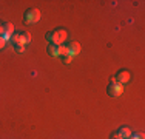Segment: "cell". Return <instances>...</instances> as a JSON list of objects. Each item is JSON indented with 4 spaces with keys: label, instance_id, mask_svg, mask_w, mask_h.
<instances>
[{
    "label": "cell",
    "instance_id": "6da1fadb",
    "mask_svg": "<svg viewBox=\"0 0 145 139\" xmlns=\"http://www.w3.org/2000/svg\"><path fill=\"white\" fill-rule=\"evenodd\" d=\"M67 36H68L67 31L62 30V28L54 30V31H51V33H46V39L54 45H63V42L67 40Z\"/></svg>",
    "mask_w": 145,
    "mask_h": 139
},
{
    "label": "cell",
    "instance_id": "7a4b0ae2",
    "mask_svg": "<svg viewBox=\"0 0 145 139\" xmlns=\"http://www.w3.org/2000/svg\"><path fill=\"white\" fill-rule=\"evenodd\" d=\"M11 40H12V43L17 45V43H20V45H28L29 42H31V34L29 33H14L11 36Z\"/></svg>",
    "mask_w": 145,
    "mask_h": 139
},
{
    "label": "cell",
    "instance_id": "3957f363",
    "mask_svg": "<svg viewBox=\"0 0 145 139\" xmlns=\"http://www.w3.org/2000/svg\"><path fill=\"white\" fill-rule=\"evenodd\" d=\"M122 91H123V85L117 83L114 79H113V81L110 82V85H108V94L113 96V97H117V96L122 94Z\"/></svg>",
    "mask_w": 145,
    "mask_h": 139
},
{
    "label": "cell",
    "instance_id": "277c9868",
    "mask_svg": "<svg viewBox=\"0 0 145 139\" xmlns=\"http://www.w3.org/2000/svg\"><path fill=\"white\" fill-rule=\"evenodd\" d=\"M40 19V11L37 8H31L25 12V22L26 23H36Z\"/></svg>",
    "mask_w": 145,
    "mask_h": 139
},
{
    "label": "cell",
    "instance_id": "5b68a950",
    "mask_svg": "<svg viewBox=\"0 0 145 139\" xmlns=\"http://www.w3.org/2000/svg\"><path fill=\"white\" fill-rule=\"evenodd\" d=\"M130 77H131L130 73H128V71H123V70H122V71H119V73L116 74V79H114V81H116L117 83H120V85H123V83L130 82Z\"/></svg>",
    "mask_w": 145,
    "mask_h": 139
},
{
    "label": "cell",
    "instance_id": "8992f818",
    "mask_svg": "<svg viewBox=\"0 0 145 139\" xmlns=\"http://www.w3.org/2000/svg\"><path fill=\"white\" fill-rule=\"evenodd\" d=\"M67 47H68V54H70L71 57H72V56H77L79 53H80V45H79L77 42H74V40L70 42Z\"/></svg>",
    "mask_w": 145,
    "mask_h": 139
},
{
    "label": "cell",
    "instance_id": "52a82bcc",
    "mask_svg": "<svg viewBox=\"0 0 145 139\" xmlns=\"http://www.w3.org/2000/svg\"><path fill=\"white\" fill-rule=\"evenodd\" d=\"M117 134H119L122 139H128L130 136H131V130L130 128H127V127H122V128H119V130L116 131Z\"/></svg>",
    "mask_w": 145,
    "mask_h": 139
},
{
    "label": "cell",
    "instance_id": "ba28073f",
    "mask_svg": "<svg viewBox=\"0 0 145 139\" xmlns=\"http://www.w3.org/2000/svg\"><path fill=\"white\" fill-rule=\"evenodd\" d=\"M48 53H50L51 56H59V45H54V43H50L48 45Z\"/></svg>",
    "mask_w": 145,
    "mask_h": 139
},
{
    "label": "cell",
    "instance_id": "9c48e42d",
    "mask_svg": "<svg viewBox=\"0 0 145 139\" xmlns=\"http://www.w3.org/2000/svg\"><path fill=\"white\" fill-rule=\"evenodd\" d=\"M59 56H68V47L67 45H59Z\"/></svg>",
    "mask_w": 145,
    "mask_h": 139
},
{
    "label": "cell",
    "instance_id": "30bf717a",
    "mask_svg": "<svg viewBox=\"0 0 145 139\" xmlns=\"http://www.w3.org/2000/svg\"><path fill=\"white\" fill-rule=\"evenodd\" d=\"M14 50H16V53H25V45L17 43V45H14Z\"/></svg>",
    "mask_w": 145,
    "mask_h": 139
},
{
    "label": "cell",
    "instance_id": "8fae6325",
    "mask_svg": "<svg viewBox=\"0 0 145 139\" xmlns=\"http://www.w3.org/2000/svg\"><path fill=\"white\" fill-rule=\"evenodd\" d=\"M6 43H8V42H6L2 36H0V50H2V48H5V47H6Z\"/></svg>",
    "mask_w": 145,
    "mask_h": 139
},
{
    "label": "cell",
    "instance_id": "7c38bea8",
    "mask_svg": "<svg viewBox=\"0 0 145 139\" xmlns=\"http://www.w3.org/2000/svg\"><path fill=\"white\" fill-rule=\"evenodd\" d=\"M128 139H142V134H133L131 133V136Z\"/></svg>",
    "mask_w": 145,
    "mask_h": 139
},
{
    "label": "cell",
    "instance_id": "4fadbf2b",
    "mask_svg": "<svg viewBox=\"0 0 145 139\" xmlns=\"http://www.w3.org/2000/svg\"><path fill=\"white\" fill-rule=\"evenodd\" d=\"M71 59H72V57H71L70 54H68V56H63V60L67 62V64H70V62H71Z\"/></svg>",
    "mask_w": 145,
    "mask_h": 139
},
{
    "label": "cell",
    "instance_id": "5bb4252c",
    "mask_svg": "<svg viewBox=\"0 0 145 139\" xmlns=\"http://www.w3.org/2000/svg\"><path fill=\"white\" fill-rule=\"evenodd\" d=\"M3 33H5V26L0 23V36H3Z\"/></svg>",
    "mask_w": 145,
    "mask_h": 139
}]
</instances>
